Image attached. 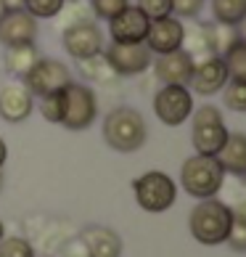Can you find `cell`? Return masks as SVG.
Listing matches in <instances>:
<instances>
[{"mask_svg": "<svg viewBox=\"0 0 246 257\" xmlns=\"http://www.w3.org/2000/svg\"><path fill=\"white\" fill-rule=\"evenodd\" d=\"M6 11H14V8H24V0H3Z\"/></svg>", "mask_w": 246, "mask_h": 257, "instance_id": "cell-34", "label": "cell"}, {"mask_svg": "<svg viewBox=\"0 0 246 257\" xmlns=\"http://www.w3.org/2000/svg\"><path fill=\"white\" fill-rule=\"evenodd\" d=\"M0 257H35V246L22 236H3L0 239Z\"/></svg>", "mask_w": 246, "mask_h": 257, "instance_id": "cell-27", "label": "cell"}, {"mask_svg": "<svg viewBox=\"0 0 246 257\" xmlns=\"http://www.w3.org/2000/svg\"><path fill=\"white\" fill-rule=\"evenodd\" d=\"M225 170L217 162V157L193 154L183 162L180 167V186L188 196L193 199H212L222 188Z\"/></svg>", "mask_w": 246, "mask_h": 257, "instance_id": "cell-3", "label": "cell"}, {"mask_svg": "<svg viewBox=\"0 0 246 257\" xmlns=\"http://www.w3.org/2000/svg\"><path fill=\"white\" fill-rule=\"evenodd\" d=\"M217 162L222 165L225 175H235V178H243L246 175V136L243 133H228L222 149L217 151Z\"/></svg>", "mask_w": 246, "mask_h": 257, "instance_id": "cell-18", "label": "cell"}, {"mask_svg": "<svg viewBox=\"0 0 246 257\" xmlns=\"http://www.w3.org/2000/svg\"><path fill=\"white\" fill-rule=\"evenodd\" d=\"M27 90L32 93L37 98H45V96H56V93H61L66 85L72 82V72L69 66L59 59H37V64L32 66L30 72L24 74Z\"/></svg>", "mask_w": 246, "mask_h": 257, "instance_id": "cell-7", "label": "cell"}, {"mask_svg": "<svg viewBox=\"0 0 246 257\" xmlns=\"http://www.w3.org/2000/svg\"><path fill=\"white\" fill-rule=\"evenodd\" d=\"M103 56H106L109 66L119 77H135L151 69L154 64V53L148 51L146 43H114L103 45Z\"/></svg>", "mask_w": 246, "mask_h": 257, "instance_id": "cell-9", "label": "cell"}, {"mask_svg": "<svg viewBox=\"0 0 246 257\" xmlns=\"http://www.w3.org/2000/svg\"><path fill=\"white\" fill-rule=\"evenodd\" d=\"M228 133L230 130L225 127L222 111L217 106L204 103V106L193 109V114H191V144L196 149V154L214 157L217 151L222 149Z\"/></svg>", "mask_w": 246, "mask_h": 257, "instance_id": "cell-5", "label": "cell"}, {"mask_svg": "<svg viewBox=\"0 0 246 257\" xmlns=\"http://www.w3.org/2000/svg\"><path fill=\"white\" fill-rule=\"evenodd\" d=\"M154 74L162 85H188L193 74V56L185 48H177L172 53H164L151 64Z\"/></svg>", "mask_w": 246, "mask_h": 257, "instance_id": "cell-16", "label": "cell"}, {"mask_svg": "<svg viewBox=\"0 0 246 257\" xmlns=\"http://www.w3.org/2000/svg\"><path fill=\"white\" fill-rule=\"evenodd\" d=\"M37 59H40V51H37L35 43H32V45H16V48H6L3 64H6V72H8V74H14V77L24 80V74L37 64Z\"/></svg>", "mask_w": 246, "mask_h": 257, "instance_id": "cell-19", "label": "cell"}, {"mask_svg": "<svg viewBox=\"0 0 246 257\" xmlns=\"http://www.w3.org/2000/svg\"><path fill=\"white\" fill-rule=\"evenodd\" d=\"M204 30H206V43H209V51L214 56H222L235 40H238V30L230 27V24L209 22V24H204Z\"/></svg>", "mask_w": 246, "mask_h": 257, "instance_id": "cell-20", "label": "cell"}, {"mask_svg": "<svg viewBox=\"0 0 246 257\" xmlns=\"http://www.w3.org/2000/svg\"><path fill=\"white\" fill-rule=\"evenodd\" d=\"M225 244H228L233 252H246V223L233 220V223H230V231H228V239H225Z\"/></svg>", "mask_w": 246, "mask_h": 257, "instance_id": "cell-32", "label": "cell"}, {"mask_svg": "<svg viewBox=\"0 0 246 257\" xmlns=\"http://www.w3.org/2000/svg\"><path fill=\"white\" fill-rule=\"evenodd\" d=\"M146 119L132 106H117L103 119V141L119 154H135L146 144Z\"/></svg>", "mask_w": 246, "mask_h": 257, "instance_id": "cell-1", "label": "cell"}, {"mask_svg": "<svg viewBox=\"0 0 246 257\" xmlns=\"http://www.w3.org/2000/svg\"><path fill=\"white\" fill-rule=\"evenodd\" d=\"M0 188H3V173H0Z\"/></svg>", "mask_w": 246, "mask_h": 257, "instance_id": "cell-38", "label": "cell"}, {"mask_svg": "<svg viewBox=\"0 0 246 257\" xmlns=\"http://www.w3.org/2000/svg\"><path fill=\"white\" fill-rule=\"evenodd\" d=\"M130 6V0H90V11L93 19H101V22H111L119 11H125Z\"/></svg>", "mask_w": 246, "mask_h": 257, "instance_id": "cell-28", "label": "cell"}, {"mask_svg": "<svg viewBox=\"0 0 246 257\" xmlns=\"http://www.w3.org/2000/svg\"><path fill=\"white\" fill-rule=\"evenodd\" d=\"M80 241L85 244L88 257H119L122 254V239L117 236V231L103 228V225L85 228Z\"/></svg>", "mask_w": 246, "mask_h": 257, "instance_id": "cell-17", "label": "cell"}, {"mask_svg": "<svg viewBox=\"0 0 246 257\" xmlns=\"http://www.w3.org/2000/svg\"><path fill=\"white\" fill-rule=\"evenodd\" d=\"M37 40V19L24 8H14L0 16V45L16 48V45H32Z\"/></svg>", "mask_w": 246, "mask_h": 257, "instance_id": "cell-13", "label": "cell"}, {"mask_svg": "<svg viewBox=\"0 0 246 257\" xmlns=\"http://www.w3.org/2000/svg\"><path fill=\"white\" fill-rule=\"evenodd\" d=\"M6 159H8V146H6V141L0 138V170L6 167Z\"/></svg>", "mask_w": 246, "mask_h": 257, "instance_id": "cell-33", "label": "cell"}, {"mask_svg": "<svg viewBox=\"0 0 246 257\" xmlns=\"http://www.w3.org/2000/svg\"><path fill=\"white\" fill-rule=\"evenodd\" d=\"M61 43H64V51L69 53L74 61L93 59V56L103 53V45H106V43H103L101 27L96 24V19H88V22L64 27Z\"/></svg>", "mask_w": 246, "mask_h": 257, "instance_id": "cell-10", "label": "cell"}, {"mask_svg": "<svg viewBox=\"0 0 246 257\" xmlns=\"http://www.w3.org/2000/svg\"><path fill=\"white\" fill-rule=\"evenodd\" d=\"M233 215L230 207L220 202V199H201L188 215V228H191V236L198 244L214 246V244H225L230 231Z\"/></svg>", "mask_w": 246, "mask_h": 257, "instance_id": "cell-2", "label": "cell"}, {"mask_svg": "<svg viewBox=\"0 0 246 257\" xmlns=\"http://www.w3.org/2000/svg\"><path fill=\"white\" fill-rule=\"evenodd\" d=\"M40 114H43L45 122H51V125H61V93L40 98Z\"/></svg>", "mask_w": 246, "mask_h": 257, "instance_id": "cell-29", "label": "cell"}, {"mask_svg": "<svg viewBox=\"0 0 246 257\" xmlns=\"http://www.w3.org/2000/svg\"><path fill=\"white\" fill-rule=\"evenodd\" d=\"M59 19H61L64 27H72V24H80V22L93 19V11H90V6L80 3V0H66L64 8L59 11Z\"/></svg>", "mask_w": 246, "mask_h": 257, "instance_id": "cell-25", "label": "cell"}, {"mask_svg": "<svg viewBox=\"0 0 246 257\" xmlns=\"http://www.w3.org/2000/svg\"><path fill=\"white\" fill-rule=\"evenodd\" d=\"M35 111V96L24 82H6L0 88V119L19 125Z\"/></svg>", "mask_w": 246, "mask_h": 257, "instance_id": "cell-14", "label": "cell"}, {"mask_svg": "<svg viewBox=\"0 0 246 257\" xmlns=\"http://www.w3.org/2000/svg\"><path fill=\"white\" fill-rule=\"evenodd\" d=\"M220 93H222V103H225L228 109L246 114V82L228 80V85H225Z\"/></svg>", "mask_w": 246, "mask_h": 257, "instance_id": "cell-24", "label": "cell"}, {"mask_svg": "<svg viewBox=\"0 0 246 257\" xmlns=\"http://www.w3.org/2000/svg\"><path fill=\"white\" fill-rule=\"evenodd\" d=\"M66 0H24V11L35 19H56Z\"/></svg>", "mask_w": 246, "mask_h": 257, "instance_id": "cell-26", "label": "cell"}, {"mask_svg": "<svg viewBox=\"0 0 246 257\" xmlns=\"http://www.w3.org/2000/svg\"><path fill=\"white\" fill-rule=\"evenodd\" d=\"M183 35H185V24L177 16H162V19H151L148 32H146V45L154 56H164L172 53L177 48H183Z\"/></svg>", "mask_w": 246, "mask_h": 257, "instance_id": "cell-11", "label": "cell"}, {"mask_svg": "<svg viewBox=\"0 0 246 257\" xmlns=\"http://www.w3.org/2000/svg\"><path fill=\"white\" fill-rule=\"evenodd\" d=\"M222 61H225V66H228V77L230 80L246 82V40L238 37V40L222 53Z\"/></svg>", "mask_w": 246, "mask_h": 257, "instance_id": "cell-22", "label": "cell"}, {"mask_svg": "<svg viewBox=\"0 0 246 257\" xmlns=\"http://www.w3.org/2000/svg\"><path fill=\"white\" fill-rule=\"evenodd\" d=\"M212 16L220 24L238 27L246 19V0H212Z\"/></svg>", "mask_w": 246, "mask_h": 257, "instance_id": "cell-21", "label": "cell"}, {"mask_svg": "<svg viewBox=\"0 0 246 257\" xmlns=\"http://www.w3.org/2000/svg\"><path fill=\"white\" fill-rule=\"evenodd\" d=\"M154 114L167 127H177L193 114V93L188 85H162L154 96Z\"/></svg>", "mask_w": 246, "mask_h": 257, "instance_id": "cell-8", "label": "cell"}, {"mask_svg": "<svg viewBox=\"0 0 246 257\" xmlns=\"http://www.w3.org/2000/svg\"><path fill=\"white\" fill-rule=\"evenodd\" d=\"M6 236V228H3V220H0V239Z\"/></svg>", "mask_w": 246, "mask_h": 257, "instance_id": "cell-36", "label": "cell"}, {"mask_svg": "<svg viewBox=\"0 0 246 257\" xmlns=\"http://www.w3.org/2000/svg\"><path fill=\"white\" fill-rule=\"evenodd\" d=\"M228 66L222 56H206V59L193 61V74H191V93L196 96H217L225 85H228Z\"/></svg>", "mask_w": 246, "mask_h": 257, "instance_id": "cell-12", "label": "cell"}, {"mask_svg": "<svg viewBox=\"0 0 246 257\" xmlns=\"http://www.w3.org/2000/svg\"><path fill=\"white\" fill-rule=\"evenodd\" d=\"M6 14V6H3V0H0V16H3Z\"/></svg>", "mask_w": 246, "mask_h": 257, "instance_id": "cell-37", "label": "cell"}, {"mask_svg": "<svg viewBox=\"0 0 246 257\" xmlns=\"http://www.w3.org/2000/svg\"><path fill=\"white\" fill-rule=\"evenodd\" d=\"M98 117V98L96 90L85 82H69L61 90V127L80 133L93 125Z\"/></svg>", "mask_w": 246, "mask_h": 257, "instance_id": "cell-4", "label": "cell"}, {"mask_svg": "<svg viewBox=\"0 0 246 257\" xmlns=\"http://www.w3.org/2000/svg\"><path fill=\"white\" fill-rule=\"evenodd\" d=\"M151 19L140 11L138 6H127L125 11H119L114 19L109 22V35L114 43H143L146 32H148Z\"/></svg>", "mask_w": 246, "mask_h": 257, "instance_id": "cell-15", "label": "cell"}, {"mask_svg": "<svg viewBox=\"0 0 246 257\" xmlns=\"http://www.w3.org/2000/svg\"><path fill=\"white\" fill-rule=\"evenodd\" d=\"M77 64H80V72H82L90 82H109V80L119 77V74L109 66V61H106V56H103V53L93 56V59H82V61H77Z\"/></svg>", "mask_w": 246, "mask_h": 257, "instance_id": "cell-23", "label": "cell"}, {"mask_svg": "<svg viewBox=\"0 0 246 257\" xmlns=\"http://www.w3.org/2000/svg\"><path fill=\"white\" fill-rule=\"evenodd\" d=\"M135 6L148 19H162L172 14V0H135Z\"/></svg>", "mask_w": 246, "mask_h": 257, "instance_id": "cell-30", "label": "cell"}, {"mask_svg": "<svg viewBox=\"0 0 246 257\" xmlns=\"http://www.w3.org/2000/svg\"><path fill=\"white\" fill-rule=\"evenodd\" d=\"M235 30H238V37H241V40H246V19H243L238 27H235Z\"/></svg>", "mask_w": 246, "mask_h": 257, "instance_id": "cell-35", "label": "cell"}, {"mask_svg": "<svg viewBox=\"0 0 246 257\" xmlns=\"http://www.w3.org/2000/svg\"><path fill=\"white\" fill-rule=\"evenodd\" d=\"M132 194H135V202L140 209L159 215V212H167L175 204L177 186L162 170H148V173L132 180Z\"/></svg>", "mask_w": 246, "mask_h": 257, "instance_id": "cell-6", "label": "cell"}, {"mask_svg": "<svg viewBox=\"0 0 246 257\" xmlns=\"http://www.w3.org/2000/svg\"><path fill=\"white\" fill-rule=\"evenodd\" d=\"M206 0H172V16L177 19H196L201 14Z\"/></svg>", "mask_w": 246, "mask_h": 257, "instance_id": "cell-31", "label": "cell"}]
</instances>
